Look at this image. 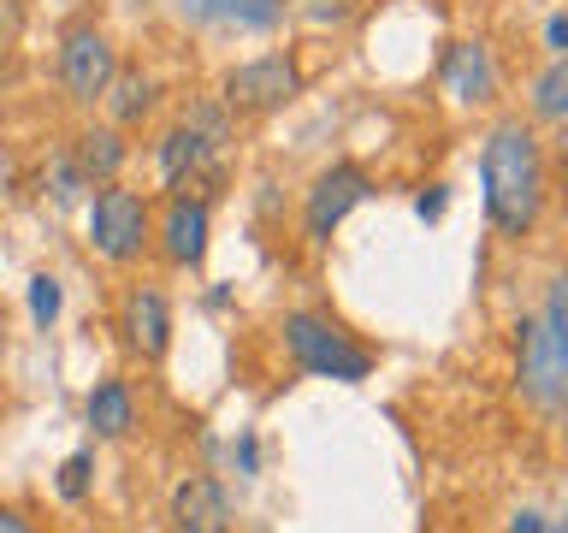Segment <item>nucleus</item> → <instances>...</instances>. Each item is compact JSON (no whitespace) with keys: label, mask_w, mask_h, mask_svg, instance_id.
<instances>
[{"label":"nucleus","mask_w":568,"mask_h":533,"mask_svg":"<svg viewBox=\"0 0 568 533\" xmlns=\"http://www.w3.org/2000/svg\"><path fill=\"white\" fill-rule=\"evenodd\" d=\"M479 190H486V213L504 238H527L545 213V149L532 124L504 119L491 124L486 149H479Z\"/></svg>","instance_id":"nucleus-1"},{"label":"nucleus","mask_w":568,"mask_h":533,"mask_svg":"<svg viewBox=\"0 0 568 533\" xmlns=\"http://www.w3.org/2000/svg\"><path fill=\"white\" fill-rule=\"evenodd\" d=\"M284 350H291V362H296L302 373H314V380L362 385L367 373H373V355L355 344V338L337 326V320L314 314V309L284 314Z\"/></svg>","instance_id":"nucleus-2"},{"label":"nucleus","mask_w":568,"mask_h":533,"mask_svg":"<svg viewBox=\"0 0 568 533\" xmlns=\"http://www.w3.org/2000/svg\"><path fill=\"white\" fill-rule=\"evenodd\" d=\"M149 231H154V213L136 190H124L119 178L95 190V202H89V243H95V255L119 261V266L136 261L149 249Z\"/></svg>","instance_id":"nucleus-3"},{"label":"nucleus","mask_w":568,"mask_h":533,"mask_svg":"<svg viewBox=\"0 0 568 533\" xmlns=\"http://www.w3.org/2000/svg\"><path fill=\"white\" fill-rule=\"evenodd\" d=\"M302 95V71L284 53H261V60H243L225 71V107L231 113H278Z\"/></svg>","instance_id":"nucleus-4"},{"label":"nucleus","mask_w":568,"mask_h":533,"mask_svg":"<svg viewBox=\"0 0 568 533\" xmlns=\"http://www.w3.org/2000/svg\"><path fill=\"white\" fill-rule=\"evenodd\" d=\"M367 195H373L367 167H355V160H337V167H326V172H320L314 184H308V202H302V231H308L314 243H326L332 231L367 202Z\"/></svg>","instance_id":"nucleus-5"},{"label":"nucleus","mask_w":568,"mask_h":533,"mask_svg":"<svg viewBox=\"0 0 568 533\" xmlns=\"http://www.w3.org/2000/svg\"><path fill=\"white\" fill-rule=\"evenodd\" d=\"M515 373H521V391L539 409H557L568 398V373H562V355L550 344L545 320H521L515 326Z\"/></svg>","instance_id":"nucleus-6"},{"label":"nucleus","mask_w":568,"mask_h":533,"mask_svg":"<svg viewBox=\"0 0 568 533\" xmlns=\"http://www.w3.org/2000/svg\"><path fill=\"white\" fill-rule=\"evenodd\" d=\"M113 42L95 30V24H71L65 42H60V78L71 89V101H101L106 83H113Z\"/></svg>","instance_id":"nucleus-7"},{"label":"nucleus","mask_w":568,"mask_h":533,"mask_svg":"<svg viewBox=\"0 0 568 533\" xmlns=\"http://www.w3.org/2000/svg\"><path fill=\"white\" fill-rule=\"evenodd\" d=\"M172 533H231V497L213 474H190L172 486Z\"/></svg>","instance_id":"nucleus-8"},{"label":"nucleus","mask_w":568,"mask_h":533,"mask_svg":"<svg viewBox=\"0 0 568 533\" xmlns=\"http://www.w3.org/2000/svg\"><path fill=\"white\" fill-rule=\"evenodd\" d=\"M119 332H124V350L142 355V362H160L172 344V309H166V296L160 291H136L124 296V309H119Z\"/></svg>","instance_id":"nucleus-9"},{"label":"nucleus","mask_w":568,"mask_h":533,"mask_svg":"<svg viewBox=\"0 0 568 533\" xmlns=\"http://www.w3.org/2000/svg\"><path fill=\"white\" fill-rule=\"evenodd\" d=\"M207 231H213V213L202 195H172L166 225H160V249H166L172 266H195L207 255Z\"/></svg>","instance_id":"nucleus-10"},{"label":"nucleus","mask_w":568,"mask_h":533,"mask_svg":"<svg viewBox=\"0 0 568 533\" xmlns=\"http://www.w3.org/2000/svg\"><path fill=\"white\" fill-rule=\"evenodd\" d=\"M444 89L456 101H491L497 95V66L486 42H450L444 48Z\"/></svg>","instance_id":"nucleus-11"},{"label":"nucleus","mask_w":568,"mask_h":533,"mask_svg":"<svg viewBox=\"0 0 568 533\" xmlns=\"http://www.w3.org/2000/svg\"><path fill=\"white\" fill-rule=\"evenodd\" d=\"M190 24H237V30H273L284 18V0H172Z\"/></svg>","instance_id":"nucleus-12"},{"label":"nucleus","mask_w":568,"mask_h":533,"mask_svg":"<svg viewBox=\"0 0 568 533\" xmlns=\"http://www.w3.org/2000/svg\"><path fill=\"white\" fill-rule=\"evenodd\" d=\"M213 154H220V149H213L195 124H172V131L160 137V154L154 160H160V178H166L172 190H184L190 178H202L213 167Z\"/></svg>","instance_id":"nucleus-13"},{"label":"nucleus","mask_w":568,"mask_h":533,"mask_svg":"<svg viewBox=\"0 0 568 533\" xmlns=\"http://www.w3.org/2000/svg\"><path fill=\"white\" fill-rule=\"evenodd\" d=\"M78 172L89 178V184H113V178L124 172V160H131V142H124L119 124H95V131L78 137Z\"/></svg>","instance_id":"nucleus-14"},{"label":"nucleus","mask_w":568,"mask_h":533,"mask_svg":"<svg viewBox=\"0 0 568 533\" xmlns=\"http://www.w3.org/2000/svg\"><path fill=\"white\" fill-rule=\"evenodd\" d=\"M83 415H89V426H95V439H124V433L136 426L131 385H124V380H101L95 391H89Z\"/></svg>","instance_id":"nucleus-15"},{"label":"nucleus","mask_w":568,"mask_h":533,"mask_svg":"<svg viewBox=\"0 0 568 533\" xmlns=\"http://www.w3.org/2000/svg\"><path fill=\"white\" fill-rule=\"evenodd\" d=\"M106 113H113V124L124 131V124H136L142 113H154L160 101V83L149 78V71H113V83H106Z\"/></svg>","instance_id":"nucleus-16"},{"label":"nucleus","mask_w":568,"mask_h":533,"mask_svg":"<svg viewBox=\"0 0 568 533\" xmlns=\"http://www.w3.org/2000/svg\"><path fill=\"white\" fill-rule=\"evenodd\" d=\"M532 113L568 119V60H550V71H539V83H532Z\"/></svg>","instance_id":"nucleus-17"},{"label":"nucleus","mask_w":568,"mask_h":533,"mask_svg":"<svg viewBox=\"0 0 568 533\" xmlns=\"http://www.w3.org/2000/svg\"><path fill=\"white\" fill-rule=\"evenodd\" d=\"M545 326H550V344H557L562 373H568V273H557V279H550V291H545Z\"/></svg>","instance_id":"nucleus-18"},{"label":"nucleus","mask_w":568,"mask_h":533,"mask_svg":"<svg viewBox=\"0 0 568 533\" xmlns=\"http://www.w3.org/2000/svg\"><path fill=\"white\" fill-rule=\"evenodd\" d=\"M53 486H60L65 504H83L89 486H95V451H71V456L60 462V480H53Z\"/></svg>","instance_id":"nucleus-19"},{"label":"nucleus","mask_w":568,"mask_h":533,"mask_svg":"<svg viewBox=\"0 0 568 533\" xmlns=\"http://www.w3.org/2000/svg\"><path fill=\"white\" fill-rule=\"evenodd\" d=\"M30 320H36V326H53V320H60V279H53V273L30 279Z\"/></svg>","instance_id":"nucleus-20"},{"label":"nucleus","mask_w":568,"mask_h":533,"mask_svg":"<svg viewBox=\"0 0 568 533\" xmlns=\"http://www.w3.org/2000/svg\"><path fill=\"white\" fill-rule=\"evenodd\" d=\"M42 184H48V195H53V202H78L89 178L78 172V160H53V167L42 172Z\"/></svg>","instance_id":"nucleus-21"},{"label":"nucleus","mask_w":568,"mask_h":533,"mask_svg":"<svg viewBox=\"0 0 568 533\" xmlns=\"http://www.w3.org/2000/svg\"><path fill=\"white\" fill-rule=\"evenodd\" d=\"M444 202H450V190H444V184H426V190L415 195V213H420V220H438Z\"/></svg>","instance_id":"nucleus-22"},{"label":"nucleus","mask_w":568,"mask_h":533,"mask_svg":"<svg viewBox=\"0 0 568 533\" xmlns=\"http://www.w3.org/2000/svg\"><path fill=\"white\" fill-rule=\"evenodd\" d=\"M545 48L557 53V60H568V12H557V18L545 24Z\"/></svg>","instance_id":"nucleus-23"},{"label":"nucleus","mask_w":568,"mask_h":533,"mask_svg":"<svg viewBox=\"0 0 568 533\" xmlns=\"http://www.w3.org/2000/svg\"><path fill=\"white\" fill-rule=\"evenodd\" d=\"M0 533H36V527H30L24 510H7V504H0Z\"/></svg>","instance_id":"nucleus-24"},{"label":"nucleus","mask_w":568,"mask_h":533,"mask_svg":"<svg viewBox=\"0 0 568 533\" xmlns=\"http://www.w3.org/2000/svg\"><path fill=\"white\" fill-rule=\"evenodd\" d=\"M509 533H550V522H545L539 510H521V515H515V527H509Z\"/></svg>","instance_id":"nucleus-25"},{"label":"nucleus","mask_w":568,"mask_h":533,"mask_svg":"<svg viewBox=\"0 0 568 533\" xmlns=\"http://www.w3.org/2000/svg\"><path fill=\"white\" fill-rule=\"evenodd\" d=\"M237 462H243V474H255V439H248V433L237 439Z\"/></svg>","instance_id":"nucleus-26"},{"label":"nucleus","mask_w":568,"mask_h":533,"mask_svg":"<svg viewBox=\"0 0 568 533\" xmlns=\"http://www.w3.org/2000/svg\"><path fill=\"white\" fill-rule=\"evenodd\" d=\"M0 350H7V314H0Z\"/></svg>","instance_id":"nucleus-27"},{"label":"nucleus","mask_w":568,"mask_h":533,"mask_svg":"<svg viewBox=\"0 0 568 533\" xmlns=\"http://www.w3.org/2000/svg\"><path fill=\"white\" fill-rule=\"evenodd\" d=\"M550 533H568V515H562V522H550Z\"/></svg>","instance_id":"nucleus-28"},{"label":"nucleus","mask_w":568,"mask_h":533,"mask_svg":"<svg viewBox=\"0 0 568 533\" xmlns=\"http://www.w3.org/2000/svg\"><path fill=\"white\" fill-rule=\"evenodd\" d=\"M0 71H7V48H0Z\"/></svg>","instance_id":"nucleus-29"}]
</instances>
